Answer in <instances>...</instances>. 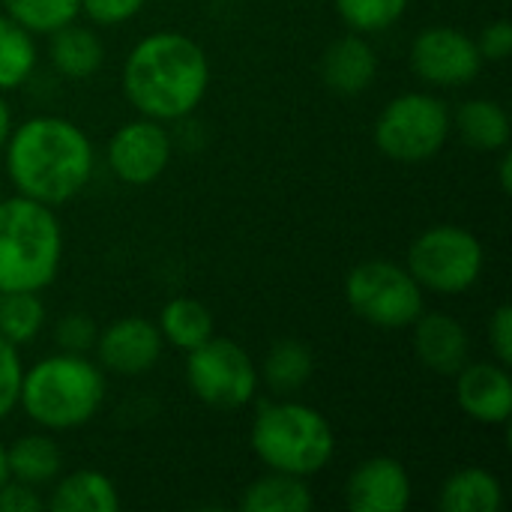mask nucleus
I'll return each instance as SVG.
<instances>
[{
	"label": "nucleus",
	"instance_id": "obj_1",
	"mask_svg": "<svg viewBox=\"0 0 512 512\" xmlns=\"http://www.w3.org/2000/svg\"><path fill=\"white\" fill-rule=\"evenodd\" d=\"M6 171L24 198L48 207L72 201L93 177L90 138L63 117H30L6 138Z\"/></svg>",
	"mask_w": 512,
	"mask_h": 512
},
{
	"label": "nucleus",
	"instance_id": "obj_2",
	"mask_svg": "<svg viewBox=\"0 0 512 512\" xmlns=\"http://www.w3.org/2000/svg\"><path fill=\"white\" fill-rule=\"evenodd\" d=\"M210 84L201 45L183 33L162 30L141 39L123 63V93L150 120L189 117Z\"/></svg>",
	"mask_w": 512,
	"mask_h": 512
},
{
	"label": "nucleus",
	"instance_id": "obj_3",
	"mask_svg": "<svg viewBox=\"0 0 512 512\" xmlns=\"http://www.w3.org/2000/svg\"><path fill=\"white\" fill-rule=\"evenodd\" d=\"M63 258V231L54 207L33 198H0V294L42 291Z\"/></svg>",
	"mask_w": 512,
	"mask_h": 512
},
{
	"label": "nucleus",
	"instance_id": "obj_4",
	"mask_svg": "<svg viewBox=\"0 0 512 512\" xmlns=\"http://www.w3.org/2000/svg\"><path fill=\"white\" fill-rule=\"evenodd\" d=\"M105 399V375L84 354H54L24 372L18 405L24 414L54 432L90 423Z\"/></svg>",
	"mask_w": 512,
	"mask_h": 512
},
{
	"label": "nucleus",
	"instance_id": "obj_5",
	"mask_svg": "<svg viewBox=\"0 0 512 512\" xmlns=\"http://www.w3.org/2000/svg\"><path fill=\"white\" fill-rule=\"evenodd\" d=\"M252 450L270 471L312 477L330 465L336 438L327 417L312 405L270 402L252 423Z\"/></svg>",
	"mask_w": 512,
	"mask_h": 512
},
{
	"label": "nucleus",
	"instance_id": "obj_6",
	"mask_svg": "<svg viewBox=\"0 0 512 512\" xmlns=\"http://www.w3.org/2000/svg\"><path fill=\"white\" fill-rule=\"evenodd\" d=\"M345 297L357 318L381 330H405L423 315V288L393 261H363L345 279Z\"/></svg>",
	"mask_w": 512,
	"mask_h": 512
},
{
	"label": "nucleus",
	"instance_id": "obj_7",
	"mask_svg": "<svg viewBox=\"0 0 512 512\" xmlns=\"http://www.w3.org/2000/svg\"><path fill=\"white\" fill-rule=\"evenodd\" d=\"M453 117L432 93L396 96L375 123V144L396 162H426L447 144Z\"/></svg>",
	"mask_w": 512,
	"mask_h": 512
},
{
	"label": "nucleus",
	"instance_id": "obj_8",
	"mask_svg": "<svg viewBox=\"0 0 512 512\" xmlns=\"http://www.w3.org/2000/svg\"><path fill=\"white\" fill-rule=\"evenodd\" d=\"M405 267L426 291L462 294L483 273V246L459 225H435L411 243Z\"/></svg>",
	"mask_w": 512,
	"mask_h": 512
},
{
	"label": "nucleus",
	"instance_id": "obj_9",
	"mask_svg": "<svg viewBox=\"0 0 512 512\" xmlns=\"http://www.w3.org/2000/svg\"><path fill=\"white\" fill-rule=\"evenodd\" d=\"M189 390L210 408L237 411L252 402L258 390V369L234 339L210 336L189 351L186 360Z\"/></svg>",
	"mask_w": 512,
	"mask_h": 512
},
{
	"label": "nucleus",
	"instance_id": "obj_10",
	"mask_svg": "<svg viewBox=\"0 0 512 512\" xmlns=\"http://www.w3.org/2000/svg\"><path fill=\"white\" fill-rule=\"evenodd\" d=\"M414 72L435 87H459L480 75L483 57L471 36L456 27H429L411 48Z\"/></svg>",
	"mask_w": 512,
	"mask_h": 512
},
{
	"label": "nucleus",
	"instance_id": "obj_11",
	"mask_svg": "<svg viewBox=\"0 0 512 512\" xmlns=\"http://www.w3.org/2000/svg\"><path fill=\"white\" fill-rule=\"evenodd\" d=\"M171 159V138L159 120L123 123L108 144V165L117 180L129 186H147L162 177Z\"/></svg>",
	"mask_w": 512,
	"mask_h": 512
},
{
	"label": "nucleus",
	"instance_id": "obj_12",
	"mask_svg": "<svg viewBox=\"0 0 512 512\" xmlns=\"http://www.w3.org/2000/svg\"><path fill=\"white\" fill-rule=\"evenodd\" d=\"M162 333L153 321L147 318H120L111 327H105V333L96 336V354L99 363L108 372L117 375H144L147 369L156 366V360L162 357Z\"/></svg>",
	"mask_w": 512,
	"mask_h": 512
},
{
	"label": "nucleus",
	"instance_id": "obj_13",
	"mask_svg": "<svg viewBox=\"0 0 512 512\" xmlns=\"http://www.w3.org/2000/svg\"><path fill=\"white\" fill-rule=\"evenodd\" d=\"M345 501L354 512H405L411 504V477L393 456L366 459L351 471Z\"/></svg>",
	"mask_w": 512,
	"mask_h": 512
},
{
	"label": "nucleus",
	"instance_id": "obj_14",
	"mask_svg": "<svg viewBox=\"0 0 512 512\" xmlns=\"http://www.w3.org/2000/svg\"><path fill=\"white\" fill-rule=\"evenodd\" d=\"M459 408L486 426H504L512 411V381L501 363H465L456 375Z\"/></svg>",
	"mask_w": 512,
	"mask_h": 512
},
{
	"label": "nucleus",
	"instance_id": "obj_15",
	"mask_svg": "<svg viewBox=\"0 0 512 512\" xmlns=\"http://www.w3.org/2000/svg\"><path fill=\"white\" fill-rule=\"evenodd\" d=\"M411 327H414V351L420 363L435 375L453 378L468 363L471 354L468 330L453 315L444 312L420 315Z\"/></svg>",
	"mask_w": 512,
	"mask_h": 512
},
{
	"label": "nucleus",
	"instance_id": "obj_16",
	"mask_svg": "<svg viewBox=\"0 0 512 512\" xmlns=\"http://www.w3.org/2000/svg\"><path fill=\"white\" fill-rule=\"evenodd\" d=\"M324 72V84L339 93V96H357L363 93L378 72V57L372 51V45L360 36H342L336 39L321 63Z\"/></svg>",
	"mask_w": 512,
	"mask_h": 512
},
{
	"label": "nucleus",
	"instance_id": "obj_17",
	"mask_svg": "<svg viewBox=\"0 0 512 512\" xmlns=\"http://www.w3.org/2000/svg\"><path fill=\"white\" fill-rule=\"evenodd\" d=\"M48 57L54 63V69L66 78H90L105 57V48L99 42V36L87 27L78 24H63L54 33H48Z\"/></svg>",
	"mask_w": 512,
	"mask_h": 512
},
{
	"label": "nucleus",
	"instance_id": "obj_18",
	"mask_svg": "<svg viewBox=\"0 0 512 512\" xmlns=\"http://www.w3.org/2000/svg\"><path fill=\"white\" fill-rule=\"evenodd\" d=\"M45 507L54 512H117L120 495L105 474L75 471L57 483Z\"/></svg>",
	"mask_w": 512,
	"mask_h": 512
},
{
	"label": "nucleus",
	"instance_id": "obj_19",
	"mask_svg": "<svg viewBox=\"0 0 512 512\" xmlns=\"http://www.w3.org/2000/svg\"><path fill=\"white\" fill-rule=\"evenodd\" d=\"M312 507L315 498L306 486V477L282 471H270L267 477L255 480L240 498L243 512H309Z\"/></svg>",
	"mask_w": 512,
	"mask_h": 512
},
{
	"label": "nucleus",
	"instance_id": "obj_20",
	"mask_svg": "<svg viewBox=\"0 0 512 512\" xmlns=\"http://www.w3.org/2000/svg\"><path fill=\"white\" fill-rule=\"evenodd\" d=\"M438 504L444 512H498L504 504V489L495 474L483 468H462L444 483Z\"/></svg>",
	"mask_w": 512,
	"mask_h": 512
},
{
	"label": "nucleus",
	"instance_id": "obj_21",
	"mask_svg": "<svg viewBox=\"0 0 512 512\" xmlns=\"http://www.w3.org/2000/svg\"><path fill=\"white\" fill-rule=\"evenodd\" d=\"M312 372H315V357H312L309 345H303L297 339H282L267 351V357L258 369V378L273 393L291 396L306 387Z\"/></svg>",
	"mask_w": 512,
	"mask_h": 512
},
{
	"label": "nucleus",
	"instance_id": "obj_22",
	"mask_svg": "<svg viewBox=\"0 0 512 512\" xmlns=\"http://www.w3.org/2000/svg\"><path fill=\"white\" fill-rule=\"evenodd\" d=\"M456 129L474 150H504L510 144V117L492 99H471L456 111Z\"/></svg>",
	"mask_w": 512,
	"mask_h": 512
},
{
	"label": "nucleus",
	"instance_id": "obj_23",
	"mask_svg": "<svg viewBox=\"0 0 512 512\" xmlns=\"http://www.w3.org/2000/svg\"><path fill=\"white\" fill-rule=\"evenodd\" d=\"M6 465H9V477H15L18 483L45 486L57 480L63 468V456L48 435H24L6 450Z\"/></svg>",
	"mask_w": 512,
	"mask_h": 512
},
{
	"label": "nucleus",
	"instance_id": "obj_24",
	"mask_svg": "<svg viewBox=\"0 0 512 512\" xmlns=\"http://www.w3.org/2000/svg\"><path fill=\"white\" fill-rule=\"evenodd\" d=\"M159 333L168 345L189 354L213 336V315L192 297H174L159 315Z\"/></svg>",
	"mask_w": 512,
	"mask_h": 512
},
{
	"label": "nucleus",
	"instance_id": "obj_25",
	"mask_svg": "<svg viewBox=\"0 0 512 512\" xmlns=\"http://www.w3.org/2000/svg\"><path fill=\"white\" fill-rule=\"evenodd\" d=\"M36 69L33 33L15 24L9 15H0V90H12L30 78Z\"/></svg>",
	"mask_w": 512,
	"mask_h": 512
},
{
	"label": "nucleus",
	"instance_id": "obj_26",
	"mask_svg": "<svg viewBox=\"0 0 512 512\" xmlns=\"http://www.w3.org/2000/svg\"><path fill=\"white\" fill-rule=\"evenodd\" d=\"M45 324V306L36 291H6L0 294V336L12 345H27L39 336Z\"/></svg>",
	"mask_w": 512,
	"mask_h": 512
},
{
	"label": "nucleus",
	"instance_id": "obj_27",
	"mask_svg": "<svg viewBox=\"0 0 512 512\" xmlns=\"http://www.w3.org/2000/svg\"><path fill=\"white\" fill-rule=\"evenodd\" d=\"M6 15L27 33H54L57 27L75 21L81 0H0Z\"/></svg>",
	"mask_w": 512,
	"mask_h": 512
},
{
	"label": "nucleus",
	"instance_id": "obj_28",
	"mask_svg": "<svg viewBox=\"0 0 512 512\" xmlns=\"http://www.w3.org/2000/svg\"><path fill=\"white\" fill-rule=\"evenodd\" d=\"M411 0H336V12L342 21L360 33H378L396 24Z\"/></svg>",
	"mask_w": 512,
	"mask_h": 512
},
{
	"label": "nucleus",
	"instance_id": "obj_29",
	"mask_svg": "<svg viewBox=\"0 0 512 512\" xmlns=\"http://www.w3.org/2000/svg\"><path fill=\"white\" fill-rule=\"evenodd\" d=\"M21 381H24V363L18 345L0 336V420L15 411L21 396Z\"/></svg>",
	"mask_w": 512,
	"mask_h": 512
},
{
	"label": "nucleus",
	"instance_id": "obj_30",
	"mask_svg": "<svg viewBox=\"0 0 512 512\" xmlns=\"http://www.w3.org/2000/svg\"><path fill=\"white\" fill-rule=\"evenodd\" d=\"M96 336H99L96 321L84 312L63 315L54 330V339H57L60 351H66V354H87L96 345Z\"/></svg>",
	"mask_w": 512,
	"mask_h": 512
},
{
	"label": "nucleus",
	"instance_id": "obj_31",
	"mask_svg": "<svg viewBox=\"0 0 512 512\" xmlns=\"http://www.w3.org/2000/svg\"><path fill=\"white\" fill-rule=\"evenodd\" d=\"M144 0H81V9L96 24H123L141 12Z\"/></svg>",
	"mask_w": 512,
	"mask_h": 512
},
{
	"label": "nucleus",
	"instance_id": "obj_32",
	"mask_svg": "<svg viewBox=\"0 0 512 512\" xmlns=\"http://www.w3.org/2000/svg\"><path fill=\"white\" fill-rule=\"evenodd\" d=\"M480 57L483 60H507L512 51V24L510 21H492L489 27H483L480 39H477Z\"/></svg>",
	"mask_w": 512,
	"mask_h": 512
},
{
	"label": "nucleus",
	"instance_id": "obj_33",
	"mask_svg": "<svg viewBox=\"0 0 512 512\" xmlns=\"http://www.w3.org/2000/svg\"><path fill=\"white\" fill-rule=\"evenodd\" d=\"M489 342H492V351L498 357L501 366H510L512 363V309L504 303L495 309L492 321H489Z\"/></svg>",
	"mask_w": 512,
	"mask_h": 512
},
{
	"label": "nucleus",
	"instance_id": "obj_34",
	"mask_svg": "<svg viewBox=\"0 0 512 512\" xmlns=\"http://www.w3.org/2000/svg\"><path fill=\"white\" fill-rule=\"evenodd\" d=\"M45 510V501L33 492V486L6 480L0 486V512H39Z\"/></svg>",
	"mask_w": 512,
	"mask_h": 512
},
{
	"label": "nucleus",
	"instance_id": "obj_35",
	"mask_svg": "<svg viewBox=\"0 0 512 512\" xmlns=\"http://www.w3.org/2000/svg\"><path fill=\"white\" fill-rule=\"evenodd\" d=\"M9 132H12V114H9V105L0 96V150H3V144L9 138Z\"/></svg>",
	"mask_w": 512,
	"mask_h": 512
},
{
	"label": "nucleus",
	"instance_id": "obj_36",
	"mask_svg": "<svg viewBox=\"0 0 512 512\" xmlns=\"http://www.w3.org/2000/svg\"><path fill=\"white\" fill-rule=\"evenodd\" d=\"M510 153H504V159H501V186H504V192H510L512 189V180H510Z\"/></svg>",
	"mask_w": 512,
	"mask_h": 512
},
{
	"label": "nucleus",
	"instance_id": "obj_37",
	"mask_svg": "<svg viewBox=\"0 0 512 512\" xmlns=\"http://www.w3.org/2000/svg\"><path fill=\"white\" fill-rule=\"evenodd\" d=\"M9 480V465H6V447L0 444V486Z\"/></svg>",
	"mask_w": 512,
	"mask_h": 512
}]
</instances>
